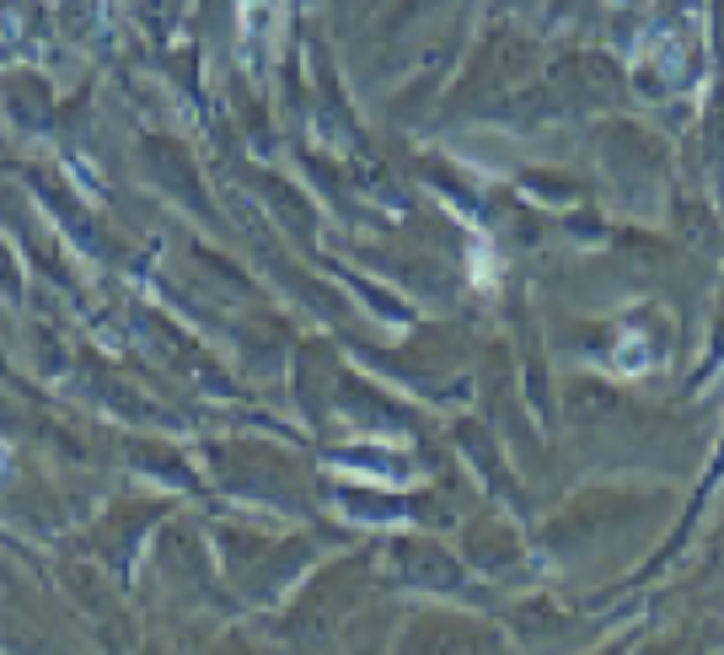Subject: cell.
Instances as JSON below:
<instances>
[]
</instances>
